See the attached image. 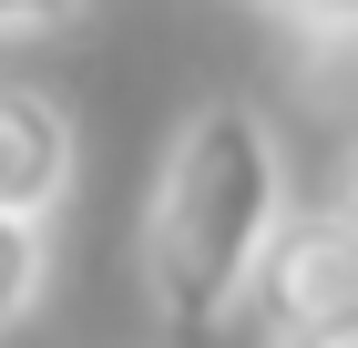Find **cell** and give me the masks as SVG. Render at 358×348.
<instances>
[{
  "instance_id": "obj_2",
  "label": "cell",
  "mask_w": 358,
  "mask_h": 348,
  "mask_svg": "<svg viewBox=\"0 0 358 348\" xmlns=\"http://www.w3.org/2000/svg\"><path fill=\"white\" fill-rule=\"evenodd\" d=\"M266 348H358V225L338 205L287 215L266 277H256Z\"/></svg>"
},
{
  "instance_id": "obj_6",
  "label": "cell",
  "mask_w": 358,
  "mask_h": 348,
  "mask_svg": "<svg viewBox=\"0 0 358 348\" xmlns=\"http://www.w3.org/2000/svg\"><path fill=\"white\" fill-rule=\"evenodd\" d=\"M338 215L358 225V154H348V185H338Z\"/></svg>"
},
{
  "instance_id": "obj_3",
  "label": "cell",
  "mask_w": 358,
  "mask_h": 348,
  "mask_svg": "<svg viewBox=\"0 0 358 348\" xmlns=\"http://www.w3.org/2000/svg\"><path fill=\"white\" fill-rule=\"evenodd\" d=\"M72 113L52 92H31V82H0V215H21V225H52L62 195H72Z\"/></svg>"
},
{
  "instance_id": "obj_5",
  "label": "cell",
  "mask_w": 358,
  "mask_h": 348,
  "mask_svg": "<svg viewBox=\"0 0 358 348\" xmlns=\"http://www.w3.org/2000/svg\"><path fill=\"white\" fill-rule=\"evenodd\" d=\"M72 11H92V0H0V31H62Z\"/></svg>"
},
{
  "instance_id": "obj_4",
  "label": "cell",
  "mask_w": 358,
  "mask_h": 348,
  "mask_svg": "<svg viewBox=\"0 0 358 348\" xmlns=\"http://www.w3.org/2000/svg\"><path fill=\"white\" fill-rule=\"evenodd\" d=\"M52 287V236L21 225V215H0V328H21Z\"/></svg>"
},
{
  "instance_id": "obj_1",
  "label": "cell",
  "mask_w": 358,
  "mask_h": 348,
  "mask_svg": "<svg viewBox=\"0 0 358 348\" xmlns=\"http://www.w3.org/2000/svg\"><path fill=\"white\" fill-rule=\"evenodd\" d=\"M287 144L256 103H194L174 123L164 164H154V195H143V236L134 267L143 297L174 338H215L236 307H256V277H266L276 236H287Z\"/></svg>"
}]
</instances>
